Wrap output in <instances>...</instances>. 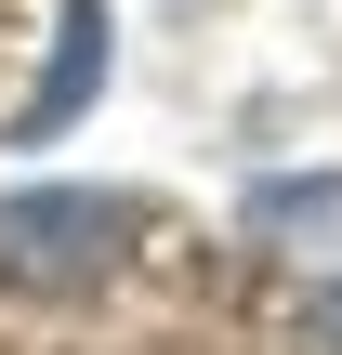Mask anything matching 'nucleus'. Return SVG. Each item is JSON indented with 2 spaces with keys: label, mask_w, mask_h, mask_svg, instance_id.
<instances>
[{
  "label": "nucleus",
  "mask_w": 342,
  "mask_h": 355,
  "mask_svg": "<svg viewBox=\"0 0 342 355\" xmlns=\"http://www.w3.org/2000/svg\"><path fill=\"white\" fill-rule=\"evenodd\" d=\"M237 224H250L264 250H290V263H303V250H342V171H316V184H303V171L250 184V198H237Z\"/></svg>",
  "instance_id": "nucleus-2"
},
{
  "label": "nucleus",
  "mask_w": 342,
  "mask_h": 355,
  "mask_svg": "<svg viewBox=\"0 0 342 355\" xmlns=\"http://www.w3.org/2000/svg\"><path fill=\"white\" fill-rule=\"evenodd\" d=\"M303 343H330V355H342V290H303Z\"/></svg>",
  "instance_id": "nucleus-3"
},
{
  "label": "nucleus",
  "mask_w": 342,
  "mask_h": 355,
  "mask_svg": "<svg viewBox=\"0 0 342 355\" xmlns=\"http://www.w3.org/2000/svg\"><path fill=\"white\" fill-rule=\"evenodd\" d=\"M119 237H132V211H119V198L26 184V198H0V290L79 303V290H105V277H119Z\"/></svg>",
  "instance_id": "nucleus-1"
}]
</instances>
